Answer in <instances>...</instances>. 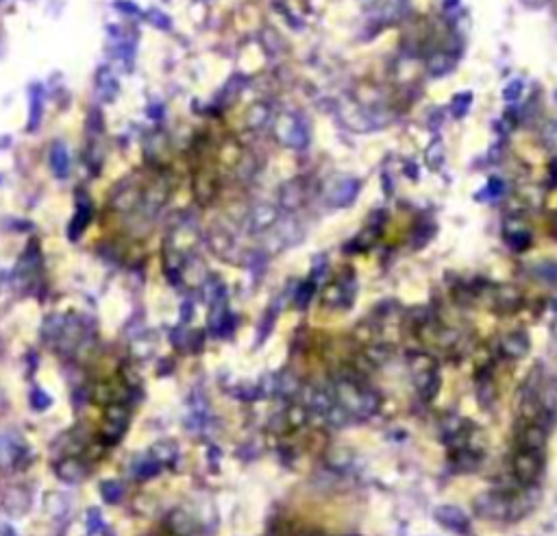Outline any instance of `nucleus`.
Segmentation results:
<instances>
[{"mask_svg": "<svg viewBox=\"0 0 557 536\" xmlns=\"http://www.w3.org/2000/svg\"><path fill=\"white\" fill-rule=\"evenodd\" d=\"M100 495H103V499L107 504H118L122 499V495H124V488L116 480H107V482L100 484Z\"/></svg>", "mask_w": 557, "mask_h": 536, "instance_id": "9b49d317", "label": "nucleus"}, {"mask_svg": "<svg viewBox=\"0 0 557 536\" xmlns=\"http://www.w3.org/2000/svg\"><path fill=\"white\" fill-rule=\"evenodd\" d=\"M511 471H514L516 480L525 486L536 484L540 473H542V454L538 452H529V449H520L511 458Z\"/></svg>", "mask_w": 557, "mask_h": 536, "instance_id": "39448f33", "label": "nucleus"}, {"mask_svg": "<svg viewBox=\"0 0 557 536\" xmlns=\"http://www.w3.org/2000/svg\"><path fill=\"white\" fill-rule=\"evenodd\" d=\"M333 393H336L338 404L350 414V419H370L372 414L379 412L381 406V397H379L370 386L360 382L358 377H340L333 384Z\"/></svg>", "mask_w": 557, "mask_h": 536, "instance_id": "f257e3e1", "label": "nucleus"}, {"mask_svg": "<svg viewBox=\"0 0 557 536\" xmlns=\"http://www.w3.org/2000/svg\"><path fill=\"white\" fill-rule=\"evenodd\" d=\"M162 471V462H157L155 460L152 456L150 458H146V460H142L138 466H136V476L140 478V480H146V478H155Z\"/></svg>", "mask_w": 557, "mask_h": 536, "instance_id": "ddd939ff", "label": "nucleus"}, {"mask_svg": "<svg viewBox=\"0 0 557 536\" xmlns=\"http://www.w3.org/2000/svg\"><path fill=\"white\" fill-rule=\"evenodd\" d=\"M129 408L122 404H109V408L103 414V423H100V438L105 445H116L120 442V438L124 436L126 428H129Z\"/></svg>", "mask_w": 557, "mask_h": 536, "instance_id": "20e7f679", "label": "nucleus"}, {"mask_svg": "<svg viewBox=\"0 0 557 536\" xmlns=\"http://www.w3.org/2000/svg\"><path fill=\"white\" fill-rule=\"evenodd\" d=\"M471 105V96H457V101H455V114L457 116H464L466 114V107Z\"/></svg>", "mask_w": 557, "mask_h": 536, "instance_id": "f3484780", "label": "nucleus"}, {"mask_svg": "<svg viewBox=\"0 0 557 536\" xmlns=\"http://www.w3.org/2000/svg\"><path fill=\"white\" fill-rule=\"evenodd\" d=\"M475 510L483 519H492V521H514L520 517L516 497L503 493V490H487V493H481L475 499Z\"/></svg>", "mask_w": 557, "mask_h": 536, "instance_id": "f03ea898", "label": "nucleus"}, {"mask_svg": "<svg viewBox=\"0 0 557 536\" xmlns=\"http://www.w3.org/2000/svg\"><path fill=\"white\" fill-rule=\"evenodd\" d=\"M57 478L65 484H79L87 478V466L79 458H65L57 466Z\"/></svg>", "mask_w": 557, "mask_h": 536, "instance_id": "1a4fd4ad", "label": "nucleus"}, {"mask_svg": "<svg viewBox=\"0 0 557 536\" xmlns=\"http://www.w3.org/2000/svg\"><path fill=\"white\" fill-rule=\"evenodd\" d=\"M433 517L435 521L447 528V530H453V532H466L468 530V517L466 512L459 508V506H453V504H442L433 510Z\"/></svg>", "mask_w": 557, "mask_h": 536, "instance_id": "423d86ee", "label": "nucleus"}, {"mask_svg": "<svg viewBox=\"0 0 557 536\" xmlns=\"http://www.w3.org/2000/svg\"><path fill=\"white\" fill-rule=\"evenodd\" d=\"M546 442H549V436H546V428L542 426V423H527L525 430L518 436L520 449L538 452V454H544Z\"/></svg>", "mask_w": 557, "mask_h": 536, "instance_id": "0eeeda50", "label": "nucleus"}, {"mask_svg": "<svg viewBox=\"0 0 557 536\" xmlns=\"http://www.w3.org/2000/svg\"><path fill=\"white\" fill-rule=\"evenodd\" d=\"M20 447H18V440L9 434H0V464L7 466L11 464L20 454Z\"/></svg>", "mask_w": 557, "mask_h": 536, "instance_id": "9d476101", "label": "nucleus"}, {"mask_svg": "<svg viewBox=\"0 0 557 536\" xmlns=\"http://www.w3.org/2000/svg\"><path fill=\"white\" fill-rule=\"evenodd\" d=\"M31 406L35 410H44V408H48L51 406V397L46 393H41V390H33L31 395Z\"/></svg>", "mask_w": 557, "mask_h": 536, "instance_id": "2eb2a0df", "label": "nucleus"}, {"mask_svg": "<svg viewBox=\"0 0 557 536\" xmlns=\"http://www.w3.org/2000/svg\"><path fill=\"white\" fill-rule=\"evenodd\" d=\"M525 5H529V0H523ZM540 5H544V0H536V7H540Z\"/></svg>", "mask_w": 557, "mask_h": 536, "instance_id": "6ab92c4d", "label": "nucleus"}, {"mask_svg": "<svg viewBox=\"0 0 557 536\" xmlns=\"http://www.w3.org/2000/svg\"><path fill=\"white\" fill-rule=\"evenodd\" d=\"M355 194H358V184L355 181H344L336 192H333V203L336 205H348L350 200L355 198Z\"/></svg>", "mask_w": 557, "mask_h": 536, "instance_id": "f8f14e48", "label": "nucleus"}, {"mask_svg": "<svg viewBox=\"0 0 557 536\" xmlns=\"http://www.w3.org/2000/svg\"><path fill=\"white\" fill-rule=\"evenodd\" d=\"M103 530V517H100V510L92 508L87 512V532L90 534H98Z\"/></svg>", "mask_w": 557, "mask_h": 536, "instance_id": "4468645a", "label": "nucleus"}, {"mask_svg": "<svg viewBox=\"0 0 557 536\" xmlns=\"http://www.w3.org/2000/svg\"><path fill=\"white\" fill-rule=\"evenodd\" d=\"M501 351L503 355L511 357V360H520L529 351V336L523 331H511L501 340Z\"/></svg>", "mask_w": 557, "mask_h": 536, "instance_id": "6e6552de", "label": "nucleus"}, {"mask_svg": "<svg viewBox=\"0 0 557 536\" xmlns=\"http://www.w3.org/2000/svg\"><path fill=\"white\" fill-rule=\"evenodd\" d=\"M520 89H523V83H520V81H514V83H511V85L505 89V98H507V101H514V98L520 94Z\"/></svg>", "mask_w": 557, "mask_h": 536, "instance_id": "dca6fc26", "label": "nucleus"}, {"mask_svg": "<svg viewBox=\"0 0 557 536\" xmlns=\"http://www.w3.org/2000/svg\"><path fill=\"white\" fill-rule=\"evenodd\" d=\"M409 366H412V375H414V384H416L418 395L425 401H431L440 390V373H438L435 360L427 353H418V355H414Z\"/></svg>", "mask_w": 557, "mask_h": 536, "instance_id": "7ed1b4c3", "label": "nucleus"}, {"mask_svg": "<svg viewBox=\"0 0 557 536\" xmlns=\"http://www.w3.org/2000/svg\"><path fill=\"white\" fill-rule=\"evenodd\" d=\"M551 329H553V336L557 338V319L553 321V327H551Z\"/></svg>", "mask_w": 557, "mask_h": 536, "instance_id": "a211bd4d", "label": "nucleus"}]
</instances>
